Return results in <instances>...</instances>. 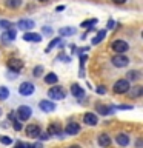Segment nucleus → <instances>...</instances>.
I'll return each mask as SVG.
<instances>
[{
    "label": "nucleus",
    "mask_w": 143,
    "mask_h": 148,
    "mask_svg": "<svg viewBox=\"0 0 143 148\" xmlns=\"http://www.w3.org/2000/svg\"><path fill=\"white\" fill-rule=\"evenodd\" d=\"M105 37H106V29H100V31L95 34L94 39H92V45H99L100 42L105 39Z\"/></svg>",
    "instance_id": "f3484780"
},
{
    "label": "nucleus",
    "mask_w": 143,
    "mask_h": 148,
    "mask_svg": "<svg viewBox=\"0 0 143 148\" xmlns=\"http://www.w3.org/2000/svg\"><path fill=\"white\" fill-rule=\"evenodd\" d=\"M31 114H32V110L29 108V106H26V105H22L20 108L17 110V117H18V120H28L31 117Z\"/></svg>",
    "instance_id": "39448f33"
},
{
    "label": "nucleus",
    "mask_w": 143,
    "mask_h": 148,
    "mask_svg": "<svg viewBox=\"0 0 143 148\" xmlns=\"http://www.w3.org/2000/svg\"><path fill=\"white\" fill-rule=\"evenodd\" d=\"M57 45H60V37H55V39H52V40H51V43L48 45V46H46V53H49V51L51 49H52L54 48V46H57Z\"/></svg>",
    "instance_id": "a878e982"
},
{
    "label": "nucleus",
    "mask_w": 143,
    "mask_h": 148,
    "mask_svg": "<svg viewBox=\"0 0 143 148\" xmlns=\"http://www.w3.org/2000/svg\"><path fill=\"white\" fill-rule=\"evenodd\" d=\"M69 148H80V147H77V145H72V147H69Z\"/></svg>",
    "instance_id": "a19ab883"
},
{
    "label": "nucleus",
    "mask_w": 143,
    "mask_h": 148,
    "mask_svg": "<svg viewBox=\"0 0 143 148\" xmlns=\"http://www.w3.org/2000/svg\"><path fill=\"white\" fill-rule=\"evenodd\" d=\"M14 39H16V31L12 29H5V32L2 34V42L3 43H8V42H12Z\"/></svg>",
    "instance_id": "ddd939ff"
},
{
    "label": "nucleus",
    "mask_w": 143,
    "mask_h": 148,
    "mask_svg": "<svg viewBox=\"0 0 143 148\" xmlns=\"http://www.w3.org/2000/svg\"><path fill=\"white\" fill-rule=\"evenodd\" d=\"M12 127H14V130H16V131H20L23 125L20 123V120H18V119H17V120L14 119V120H12Z\"/></svg>",
    "instance_id": "c756f323"
},
{
    "label": "nucleus",
    "mask_w": 143,
    "mask_h": 148,
    "mask_svg": "<svg viewBox=\"0 0 143 148\" xmlns=\"http://www.w3.org/2000/svg\"><path fill=\"white\" fill-rule=\"evenodd\" d=\"M39 134H40V128L37 127V125H28L26 127V136L28 137H32V139H35V137H39Z\"/></svg>",
    "instance_id": "9b49d317"
},
{
    "label": "nucleus",
    "mask_w": 143,
    "mask_h": 148,
    "mask_svg": "<svg viewBox=\"0 0 143 148\" xmlns=\"http://www.w3.org/2000/svg\"><path fill=\"white\" fill-rule=\"evenodd\" d=\"M59 34L60 36H74L76 34V28H60L59 29Z\"/></svg>",
    "instance_id": "5701e85b"
},
{
    "label": "nucleus",
    "mask_w": 143,
    "mask_h": 148,
    "mask_svg": "<svg viewBox=\"0 0 143 148\" xmlns=\"http://www.w3.org/2000/svg\"><path fill=\"white\" fill-rule=\"evenodd\" d=\"M83 122L86 125H91V127H94V125L99 123V117L94 114V113H86L85 117H83Z\"/></svg>",
    "instance_id": "f8f14e48"
},
{
    "label": "nucleus",
    "mask_w": 143,
    "mask_h": 148,
    "mask_svg": "<svg viewBox=\"0 0 143 148\" xmlns=\"http://www.w3.org/2000/svg\"><path fill=\"white\" fill-rule=\"evenodd\" d=\"M129 91V80L126 79H120L114 83V92L117 94H125V92Z\"/></svg>",
    "instance_id": "7ed1b4c3"
},
{
    "label": "nucleus",
    "mask_w": 143,
    "mask_h": 148,
    "mask_svg": "<svg viewBox=\"0 0 143 148\" xmlns=\"http://www.w3.org/2000/svg\"><path fill=\"white\" fill-rule=\"evenodd\" d=\"M142 92H143V86L137 85V86H134V90H132V92H131V94H132L134 97H137V96H140Z\"/></svg>",
    "instance_id": "c85d7f7f"
},
{
    "label": "nucleus",
    "mask_w": 143,
    "mask_h": 148,
    "mask_svg": "<svg viewBox=\"0 0 143 148\" xmlns=\"http://www.w3.org/2000/svg\"><path fill=\"white\" fill-rule=\"evenodd\" d=\"M34 20H31V18H20L17 23V26H18V29H22V31H29L34 28Z\"/></svg>",
    "instance_id": "6e6552de"
},
{
    "label": "nucleus",
    "mask_w": 143,
    "mask_h": 148,
    "mask_svg": "<svg viewBox=\"0 0 143 148\" xmlns=\"http://www.w3.org/2000/svg\"><path fill=\"white\" fill-rule=\"evenodd\" d=\"M99 145L100 147H103V148H106V147H109L111 145V137L108 136V134H100L99 136Z\"/></svg>",
    "instance_id": "dca6fc26"
},
{
    "label": "nucleus",
    "mask_w": 143,
    "mask_h": 148,
    "mask_svg": "<svg viewBox=\"0 0 143 148\" xmlns=\"http://www.w3.org/2000/svg\"><path fill=\"white\" fill-rule=\"evenodd\" d=\"M23 68V62L20 59H11L8 60V69L12 73H20V69Z\"/></svg>",
    "instance_id": "0eeeda50"
},
{
    "label": "nucleus",
    "mask_w": 143,
    "mask_h": 148,
    "mask_svg": "<svg viewBox=\"0 0 143 148\" xmlns=\"http://www.w3.org/2000/svg\"><path fill=\"white\" fill-rule=\"evenodd\" d=\"M39 106H40L42 111H45V113H51V111L55 110V103L51 100H42L39 103Z\"/></svg>",
    "instance_id": "9d476101"
},
{
    "label": "nucleus",
    "mask_w": 143,
    "mask_h": 148,
    "mask_svg": "<svg viewBox=\"0 0 143 148\" xmlns=\"http://www.w3.org/2000/svg\"><path fill=\"white\" fill-rule=\"evenodd\" d=\"M42 32H43L45 36H51V34H52V29H51L49 26H43V28H42Z\"/></svg>",
    "instance_id": "473e14b6"
},
{
    "label": "nucleus",
    "mask_w": 143,
    "mask_h": 148,
    "mask_svg": "<svg viewBox=\"0 0 143 148\" xmlns=\"http://www.w3.org/2000/svg\"><path fill=\"white\" fill-rule=\"evenodd\" d=\"M0 142L5 143V145H11V143H12L11 137H6V136H0Z\"/></svg>",
    "instance_id": "7c9ffc66"
},
{
    "label": "nucleus",
    "mask_w": 143,
    "mask_h": 148,
    "mask_svg": "<svg viewBox=\"0 0 143 148\" xmlns=\"http://www.w3.org/2000/svg\"><path fill=\"white\" fill-rule=\"evenodd\" d=\"M138 77H140V73L136 71V69H132V71H128V73H126V80H137Z\"/></svg>",
    "instance_id": "b1692460"
},
{
    "label": "nucleus",
    "mask_w": 143,
    "mask_h": 148,
    "mask_svg": "<svg viewBox=\"0 0 143 148\" xmlns=\"http://www.w3.org/2000/svg\"><path fill=\"white\" fill-rule=\"evenodd\" d=\"M97 92H99V94H105V92H106L105 86H103V85H100L99 88H97Z\"/></svg>",
    "instance_id": "f704fd0d"
},
{
    "label": "nucleus",
    "mask_w": 143,
    "mask_h": 148,
    "mask_svg": "<svg viewBox=\"0 0 143 148\" xmlns=\"http://www.w3.org/2000/svg\"><path fill=\"white\" fill-rule=\"evenodd\" d=\"M112 2H114V3H117V5H122V3L126 2V0H112Z\"/></svg>",
    "instance_id": "ea45409f"
},
{
    "label": "nucleus",
    "mask_w": 143,
    "mask_h": 148,
    "mask_svg": "<svg viewBox=\"0 0 143 148\" xmlns=\"http://www.w3.org/2000/svg\"><path fill=\"white\" fill-rule=\"evenodd\" d=\"M5 5H6L8 8H18L22 5V0H6Z\"/></svg>",
    "instance_id": "393cba45"
},
{
    "label": "nucleus",
    "mask_w": 143,
    "mask_h": 148,
    "mask_svg": "<svg viewBox=\"0 0 143 148\" xmlns=\"http://www.w3.org/2000/svg\"><path fill=\"white\" fill-rule=\"evenodd\" d=\"M97 22H99L97 18H88V20H83L80 23V26L86 28V29H88V28H94V25H97Z\"/></svg>",
    "instance_id": "4be33fe9"
},
{
    "label": "nucleus",
    "mask_w": 143,
    "mask_h": 148,
    "mask_svg": "<svg viewBox=\"0 0 143 148\" xmlns=\"http://www.w3.org/2000/svg\"><path fill=\"white\" fill-rule=\"evenodd\" d=\"M111 49H112L115 54H125L129 49V45L125 40H114L112 43H111Z\"/></svg>",
    "instance_id": "f257e3e1"
},
{
    "label": "nucleus",
    "mask_w": 143,
    "mask_h": 148,
    "mask_svg": "<svg viewBox=\"0 0 143 148\" xmlns=\"http://www.w3.org/2000/svg\"><path fill=\"white\" fill-rule=\"evenodd\" d=\"M48 96H49V99H52V100H62V99H65L66 92H65V90L62 86H52L48 91Z\"/></svg>",
    "instance_id": "f03ea898"
},
{
    "label": "nucleus",
    "mask_w": 143,
    "mask_h": 148,
    "mask_svg": "<svg viewBox=\"0 0 143 148\" xmlns=\"http://www.w3.org/2000/svg\"><path fill=\"white\" fill-rule=\"evenodd\" d=\"M23 40H25V42H35V43H39V42H42V36L37 34V32L26 31L25 34H23Z\"/></svg>",
    "instance_id": "1a4fd4ad"
},
{
    "label": "nucleus",
    "mask_w": 143,
    "mask_h": 148,
    "mask_svg": "<svg viewBox=\"0 0 143 148\" xmlns=\"http://www.w3.org/2000/svg\"><path fill=\"white\" fill-rule=\"evenodd\" d=\"M42 73H43V68H42V66H35V68H34V76H35V77H40Z\"/></svg>",
    "instance_id": "2f4dec72"
},
{
    "label": "nucleus",
    "mask_w": 143,
    "mask_h": 148,
    "mask_svg": "<svg viewBox=\"0 0 143 148\" xmlns=\"http://www.w3.org/2000/svg\"><path fill=\"white\" fill-rule=\"evenodd\" d=\"M97 111H99L101 116H108V114L112 113V108H111V106H106V105L99 103V105H97Z\"/></svg>",
    "instance_id": "6ab92c4d"
},
{
    "label": "nucleus",
    "mask_w": 143,
    "mask_h": 148,
    "mask_svg": "<svg viewBox=\"0 0 143 148\" xmlns=\"http://www.w3.org/2000/svg\"><path fill=\"white\" fill-rule=\"evenodd\" d=\"M115 26V22L112 20V18H111V20L108 22V29H112V28Z\"/></svg>",
    "instance_id": "e433bc0d"
},
{
    "label": "nucleus",
    "mask_w": 143,
    "mask_h": 148,
    "mask_svg": "<svg viewBox=\"0 0 143 148\" xmlns=\"http://www.w3.org/2000/svg\"><path fill=\"white\" fill-rule=\"evenodd\" d=\"M8 96H9V91H8V88H6V86H0V100H5V99H8Z\"/></svg>",
    "instance_id": "bb28decb"
},
{
    "label": "nucleus",
    "mask_w": 143,
    "mask_h": 148,
    "mask_svg": "<svg viewBox=\"0 0 143 148\" xmlns=\"http://www.w3.org/2000/svg\"><path fill=\"white\" fill-rule=\"evenodd\" d=\"M0 114H2V113H0Z\"/></svg>",
    "instance_id": "37998d69"
},
{
    "label": "nucleus",
    "mask_w": 143,
    "mask_h": 148,
    "mask_svg": "<svg viewBox=\"0 0 143 148\" xmlns=\"http://www.w3.org/2000/svg\"><path fill=\"white\" fill-rule=\"evenodd\" d=\"M111 62H112L114 66H117V68H123V66H126V65L129 63V59H128L125 54H115L114 57L111 59Z\"/></svg>",
    "instance_id": "20e7f679"
},
{
    "label": "nucleus",
    "mask_w": 143,
    "mask_h": 148,
    "mask_svg": "<svg viewBox=\"0 0 143 148\" xmlns=\"http://www.w3.org/2000/svg\"><path fill=\"white\" fill-rule=\"evenodd\" d=\"M16 148H25V143H23V142H17L16 143Z\"/></svg>",
    "instance_id": "58836bf2"
},
{
    "label": "nucleus",
    "mask_w": 143,
    "mask_h": 148,
    "mask_svg": "<svg viewBox=\"0 0 143 148\" xmlns=\"http://www.w3.org/2000/svg\"><path fill=\"white\" fill-rule=\"evenodd\" d=\"M34 85H32L31 82H23L20 83V86H18V92H20L22 96H31L32 92H34Z\"/></svg>",
    "instance_id": "423d86ee"
},
{
    "label": "nucleus",
    "mask_w": 143,
    "mask_h": 148,
    "mask_svg": "<svg viewBox=\"0 0 143 148\" xmlns=\"http://www.w3.org/2000/svg\"><path fill=\"white\" fill-rule=\"evenodd\" d=\"M0 28H2V29H11L12 23L9 20H0Z\"/></svg>",
    "instance_id": "cd10ccee"
},
{
    "label": "nucleus",
    "mask_w": 143,
    "mask_h": 148,
    "mask_svg": "<svg viewBox=\"0 0 143 148\" xmlns=\"http://www.w3.org/2000/svg\"><path fill=\"white\" fill-rule=\"evenodd\" d=\"M66 134H69V136H72V134H77L78 131H80V125H78L77 122H69L66 125Z\"/></svg>",
    "instance_id": "4468645a"
},
{
    "label": "nucleus",
    "mask_w": 143,
    "mask_h": 148,
    "mask_svg": "<svg viewBox=\"0 0 143 148\" xmlns=\"http://www.w3.org/2000/svg\"><path fill=\"white\" fill-rule=\"evenodd\" d=\"M57 80H59V77H57V74H55V73H49V74H46V76H45V82L49 83V85L57 83Z\"/></svg>",
    "instance_id": "aec40b11"
},
{
    "label": "nucleus",
    "mask_w": 143,
    "mask_h": 148,
    "mask_svg": "<svg viewBox=\"0 0 143 148\" xmlns=\"http://www.w3.org/2000/svg\"><path fill=\"white\" fill-rule=\"evenodd\" d=\"M57 60H63V62H71V57H68V56H65V54H60Z\"/></svg>",
    "instance_id": "72a5a7b5"
},
{
    "label": "nucleus",
    "mask_w": 143,
    "mask_h": 148,
    "mask_svg": "<svg viewBox=\"0 0 143 148\" xmlns=\"http://www.w3.org/2000/svg\"><path fill=\"white\" fill-rule=\"evenodd\" d=\"M71 92H72V96H76V97H83V94H85V91L82 90V86L77 85V83H74L71 86Z\"/></svg>",
    "instance_id": "a211bd4d"
},
{
    "label": "nucleus",
    "mask_w": 143,
    "mask_h": 148,
    "mask_svg": "<svg viewBox=\"0 0 143 148\" xmlns=\"http://www.w3.org/2000/svg\"><path fill=\"white\" fill-rule=\"evenodd\" d=\"M115 142H117L118 145H122V147H126L129 143V136H128V134H125V133H120V134L115 136Z\"/></svg>",
    "instance_id": "2eb2a0df"
},
{
    "label": "nucleus",
    "mask_w": 143,
    "mask_h": 148,
    "mask_svg": "<svg viewBox=\"0 0 143 148\" xmlns=\"http://www.w3.org/2000/svg\"><path fill=\"white\" fill-rule=\"evenodd\" d=\"M39 137H40V139H45V140H46V139H49V134H48V131H46V133H40Z\"/></svg>",
    "instance_id": "c9c22d12"
},
{
    "label": "nucleus",
    "mask_w": 143,
    "mask_h": 148,
    "mask_svg": "<svg viewBox=\"0 0 143 148\" xmlns=\"http://www.w3.org/2000/svg\"><path fill=\"white\" fill-rule=\"evenodd\" d=\"M131 108H132L131 105H120L118 106V110H131Z\"/></svg>",
    "instance_id": "4c0bfd02"
},
{
    "label": "nucleus",
    "mask_w": 143,
    "mask_h": 148,
    "mask_svg": "<svg viewBox=\"0 0 143 148\" xmlns=\"http://www.w3.org/2000/svg\"><path fill=\"white\" fill-rule=\"evenodd\" d=\"M40 2H46V0H40Z\"/></svg>",
    "instance_id": "79ce46f5"
},
{
    "label": "nucleus",
    "mask_w": 143,
    "mask_h": 148,
    "mask_svg": "<svg viewBox=\"0 0 143 148\" xmlns=\"http://www.w3.org/2000/svg\"><path fill=\"white\" fill-rule=\"evenodd\" d=\"M62 131H60V127L57 123H51L49 128H48V134L49 136H57V134H60Z\"/></svg>",
    "instance_id": "412c9836"
}]
</instances>
